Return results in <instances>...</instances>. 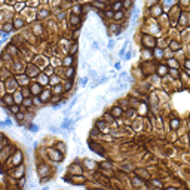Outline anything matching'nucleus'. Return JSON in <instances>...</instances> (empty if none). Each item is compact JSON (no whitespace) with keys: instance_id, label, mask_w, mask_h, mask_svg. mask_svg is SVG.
<instances>
[{"instance_id":"nucleus-14","label":"nucleus","mask_w":190,"mask_h":190,"mask_svg":"<svg viewBox=\"0 0 190 190\" xmlns=\"http://www.w3.org/2000/svg\"><path fill=\"white\" fill-rule=\"evenodd\" d=\"M122 7H123V4H122V1H119V0H116L113 4H111V9L116 12V10H122Z\"/></svg>"},{"instance_id":"nucleus-26","label":"nucleus","mask_w":190,"mask_h":190,"mask_svg":"<svg viewBox=\"0 0 190 190\" xmlns=\"http://www.w3.org/2000/svg\"><path fill=\"white\" fill-rule=\"evenodd\" d=\"M55 149H56V150H59L61 153H65V150H67L64 143H59V144H56V146H55Z\"/></svg>"},{"instance_id":"nucleus-51","label":"nucleus","mask_w":190,"mask_h":190,"mask_svg":"<svg viewBox=\"0 0 190 190\" xmlns=\"http://www.w3.org/2000/svg\"><path fill=\"white\" fill-rule=\"evenodd\" d=\"M74 1H77V3H80V1H82V0H74Z\"/></svg>"},{"instance_id":"nucleus-38","label":"nucleus","mask_w":190,"mask_h":190,"mask_svg":"<svg viewBox=\"0 0 190 190\" xmlns=\"http://www.w3.org/2000/svg\"><path fill=\"white\" fill-rule=\"evenodd\" d=\"M62 104H64V103H59V104H54V106H52V110H54V111H56V110H61Z\"/></svg>"},{"instance_id":"nucleus-29","label":"nucleus","mask_w":190,"mask_h":190,"mask_svg":"<svg viewBox=\"0 0 190 190\" xmlns=\"http://www.w3.org/2000/svg\"><path fill=\"white\" fill-rule=\"evenodd\" d=\"M64 91V88L61 86V83L59 85H54V92H56V94H61Z\"/></svg>"},{"instance_id":"nucleus-37","label":"nucleus","mask_w":190,"mask_h":190,"mask_svg":"<svg viewBox=\"0 0 190 190\" xmlns=\"http://www.w3.org/2000/svg\"><path fill=\"white\" fill-rule=\"evenodd\" d=\"M106 16H107V18H113V16H114V10H113V9L106 10Z\"/></svg>"},{"instance_id":"nucleus-3","label":"nucleus","mask_w":190,"mask_h":190,"mask_svg":"<svg viewBox=\"0 0 190 190\" xmlns=\"http://www.w3.org/2000/svg\"><path fill=\"white\" fill-rule=\"evenodd\" d=\"M27 74H28L30 77H33V76H39V68L34 67V65H31V64H28V65H27Z\"/></svg>"},{"instance_id":"nucleus-41","label":"nucleus","mask_w":190,"mask_h":190,"mask_svg":"<svg viewBox=\"0 0 190 190\" xmlns=\"http://www.w3.org/2000/svg\"><path fill=\"white\" fill-rule=\"evenodd\" d=\"M7 39H9V33H3V37H1V42L4 43V42H6Z\"/></svg>"},{"instance_id":"nucleus-6","label":"nucleus","mask_w":190,"mask_h":190,"mask_svg":"<svg viewBox=\"0 0 190 190\" xmlns=\"http://www.w3.org/2000/svg\"><path fill=\"white\" fill-rule=\"evenodd\" d=\"M92 6H94L97 10H100V12L106 9V3H104V1H100V0H95V1H92Z\"/></svg>"},{"instance_id":"nucleus-36","label":"nucleus","mask_w":190,"mask_h":190,"mask_svg":"<svg viewBox=\"0 0 190 190\" xmlns=\"http://www.w3.org/2000/svg\"><path fill=\"white\" fill-rule=\"evenodd\" d=\"M46 79H48V74L46 73H43L42 76H40V85H46L45 82H46Z\"/></svg>"},{"instance_id":"nucleus-10","label":"nucleus","mask_w":190,"mask_h":190,"mask_svg":"<svg viewBox=\"0 0 190 190\" xmlns=\"http://www.w3.org/2000/svg\"><path fill=\"white\" fill-rule=\"evenodd\" d=\"M25 22H24V19L22 18H15L13 19V27L16 28V30H19V28H22V25H24Z\"/></svg>"},{"instance_id":"nucleus-40","label":"nucleus","mask_w":190,"mask_h":190,"mask_svg":"<svg viewBox=\"0 0 190 190\" xmlns=\"http://www.w3.org/2000/svg\"><path fill=\"white\" fill-rule=\"evenodd\" d=\"M56 82H58V77H56V76H52V77H51V85H58Z\"/></svg>"},{"instance_id":"nucleus-17","label":"nucleus","mask_w":190,"mask_h":190,"mask_svg":"<svg viewBox=\"0 0 190 190\" xmlns=\"http://www.w3.org/2000/svg\"><path fill=\"white\" fill-rule=\"evenodd\" d=\"M181 46H180V43L178 42H175V40H172V42H169V49L171 51H178Z\"/></svg>"},{"instance_id":"nucleus-18","label":"nucleus","mask_w":190,"mask_h":190,"mask_svg":"<svg viewBox=\"0 0 190 190\" xmlns=\"http://www.w3.org/2000/svg\"><path fill=\"white\" fill-rule=\"evenodd\" d=\"M138 16H140V7L135 6V7H134V13H132V22H135V21L138 19Z\"/></svg>"},{"instance_id":"nucleus-12","label":"nucleus","mask_w":190,"mask_h":190,"mask_svg":"<svg viewBox=\"0 0 190 190\" xmlns=\"http://www.w3.org/2000/svg\"><path fill=\"white\" fill-rule=\"evenodd\" d=\"M168 71H169V70H168L166 65H159V67H158V74H159V76H165V74H168Z\"/></svg>"},{"instance_id":"nucleus-15","label":"nucleus","mask_w":190,"mask_h":190,"mask_svg":"<svg viewBox=\"0 0 190 190\" xmlns=\"http://www.w3.org/2000/svg\"><path fill=\"white\" fill-rule=\"evenodd\" d=\"M73 76H74V68L73 67H65V77L71 79Z\"/></svg>"},{"instance_id":"nucleus-24","label":"nucleus","mask_w":190,"mask_h":190,"mask_svg":"<svg viewBox=\"0 0 190 190\" xmlns=\"http://www.w3.org/2000/svg\"><path fill=\"white\" fill-rule=\"evenodd\" d=\"M10 111H12V114H18L21 111V107L16 106V104H13V106H10Z\"/></svg>"},{"instance_id":"nucleus-5","label":"nucleus","mask_w":190,"mask_h":190,"mask_svg":"<svg viewBox=\"0 0 190 190\" xmlns=\"http://www.w3.org/2000/svg\"><path fill=\"white\" fill-rule=\"evenodd\" d=\"M79 24H80V16H79V15H74V13H73V16L70 18V25H71L73 28H76V27H77Z\"/></svg>"},{"instance_id":"nucleus-46","label":"nucleus","mask_w":190,"mask_h":190,"mask_svg":"<svg viewBox=\"0 0 190 190\" xmlns=\"http://www.w3.org/2000/svg\"><path fill=\"white\" fill-rule=\"evenodd\" d=\"M46 12H48V10H40V13H39V18H43V16H46Z\"/></svg>"},{"instance_id":"nucleus-33","label":"nucleus","mask_w":190,"mask_h":190,"mask_svg":"<svg viewBox=\"0 0 190 190\" xmlns=\"http://www.w3.org/2000/svg\"><path fill=\"white\" fill-rule=\"evenodd\" d=\"M0 126H1V128H4V126H12V120H10V119H6L4 122L0 123Z\"/></svg>"},{"instance_id":"nucleus-35","label":"nucleus","mask_w":190,"mask_h":190,"mask_svg":"<svg viewBox=\"0 0 190 190\" xmlns=\"http://www.w3.org/2000/svg\"><path fill=\"white\" fill-rule=\"evenodd\" d=\"M43 73H46L48 76H52V74H54V68H52V67H46Z\"/></svg>"},{"instance_id":"nucleus-30","label":"nucleus","mask_w":190,"mask_h":190,"mask_svg":"<svg viewBox=\"0 0 190 190\" xmlns=\"http://www.w3.org/2000/svg\"><path fill=\"white\" fill-rule=\"evenodd\" d=\"M39 129H40V126H39V125H34V123L28 126V131H30V132H37Z\"/></svg>"},{"instance_id":"nucleus-28","label":"nucleus","mask_w":190,"mask_h":190,"mask_svg":"<svg viewBox=\"0 0 190 190\" xmlns=\"http://www.w3.org/2000/svg\"><path fill=\"white\" fill-rule=\"evenodd\" d=\"M77 51H79V46H77V43H73V45L70 46V54H71V55H74Z\"/></svg>"},{"instance_id":"nucleus-7","label":"nucleus","mask_w":190,"mask_h":190,"mask_svg":"<svg viewBox=\"0 0 190 190\" xmlns=\"http://www.w3.org/2000/svg\"><path fill=\"white\" fill-rule=\"evenodd\" d=\"M13 28H15L13 27V22H4L3 27H1V33H10Z\"/></svg>"},{"instance_id":"nucleus-20","label":"nucleus","mask_w":190,"mask_h":190,"mask_svg":"<svg viewBox=\"0 0 190 190\" xmlns=\"http://www.w3.org/2000/svg\"><path fill=\"white\" fill-rule=\"evenodd\" d=\"M113 18H114V19H123V18H125V12H123V10H116Z\"/></svg>"},{"instance_id":"nucleus-25","label":"nucleus","mask_w":190,"mask_h":190,"mask_svg":"<svg viewBox=\"0 0 190 190\" xmlns=\"http://www.w3.org/2000/svg\"><path fill=\"white\" fill-rule=\"evenodd\" d=\"M88 71H89V74H88V76H89V79H94V80H95V79L98 77V73H97L95 70H92V68H89Z\"/></svg>"},{"instance_id":"nucleus-43","label":"nucleus","mask_w":190,"mask_h":190,"mask_svg":"<svg viewBox=\"0 0 190 190\" xmlns=\"http://www.w3.org/2000/svg\"><path fill=\"white\" fill-rule=\"evenodd\" d=\"M123 77H128V71H122L119 74V79H123Z\"/></svg>"},{"instance_id":"nucleus-2","label":"nucleus","mask_w":190,"mask_h":190,"mask_svg":"<svg viewBox=\"0 0 190 190\" xmlns=\"http://www.w3.org/2000/svg\"><path fill=\"white\" fill-rule=\"evenodd\" d=\"M73 62H74V55H67V56H64V59H62V65L64 67H71L73 65Z\"/></svg>"},{"instance_id":"nucleus-39","label":"nucleus","mask_w":190,"mask_h":190,"mask_svg":"<svg viewBox=\"0 0 190 190\" xmlns=\"http://www.w3.org/2000/svg\"><path fill=\"white\" fill-rule=\"evenodd\" d=\"M71 86H73V83H71L70 80H68V82H65V86H64V91H65V92H67V91H70V88H71Z\"/></svg>"},{"instance_id":"nucleus-21","label":"nucleus","mask_w":190,"mask_h":190,"mask_svg":"<svg viewBox=\"0 0 190 190\" xmlns=\"http://www.w3.org/2000/svg\"><path fill=\"white\" fill-rule=\"evenodd\" d=\"M33 103H34V101H33V100H30L28 97H24V100H22V104H24V107H27V109H28V107H31V104H33Z\"/></svg>"},{"instance_id":"nucleus-42","label":"nucleus","mask_w":190,"mask_h":190,"mask_svg":"<svg viewBox=\"0 0 190 190\" xmlns=\"http://www.w3.org/2000/svg\"><path fill=\"white\" fill-rule=\"evenodd\" d=\"M131 55H132V51H129V52H126V54H125V56H123V58H125V61H128V59L131 58Z\"/></svg>"},{"instance_id":"nucleus-16","label":"nucleus","mask_w":190,"mask_h":190,"mask_svg":"<svg viewBox=\"0 0 190 190\" xmlns=\"http://www.w3.org/2000/svg\"><path fill=\"white\" fill-rule=\"evenodd\" d=\"M71 12H73L74 15H80V13H82V6H80V4H74V6H71Z\"/></svg>"},{"instance_id":"nucleus-31","label":"nucleus","mask_w":190,"mask_h":190,"mask_svg":"<svg viewBox=\"0 0 190 190\" xmlns=\"http://www.w3.org/2000/svg\"><path fill=\"white\" fill-rule=\"evenodd\" d=\"M114 45H116V40L111 39V40L109 42V45H107V49H109V51H113V49H114Z\"/></svg>"},{"instance_id":"nucleus-47","label":"nucleus","mask_w":190,"mask_h":190,"mask_svg":"<svg viewBox=\"0 0 190 190\" xmlns=\"http://www.w3.org/2000/svg\"><path fill=\"white\" fill-rule=\"evenodd\" d=\"M169 71H171V74H172L174 77H177V76H178V73H177V70H174V68H171Z\"/></svg>"},{"instance_id":"nucleus-13","label":"nucleus","mask_w":190,"mask_h":190,"mask_svg":"<svg viewBox=\"0 0 190 190\" xmlns=\"http://www.w3.org/2000/svg\"><path fill=\"white\" fill-rule=\"evenodd\" d=\"M83 162H85V165H88V166H86L88 169H95V168L98 166V165H97V163H95L94 161H91V159H85Z\"/></svg>"},{"instance_id":"nucleus-50","label":"nucleus","mask_w":190,"mask_h":190,"mask_svg":"<svg viewBox=\"0 0 190 190\" xmlns=\"http://www.w3.org/2000/svg\"><path fill=\"white\" fill-rule=\"evenodd\" d=\"M6 3H7V4H15L16 0H6Z\"/></svg>"},{"instance_id":"nucleus-19","label":"nucleus","mask_w":190,"mask_h":190,"mask_svg":"<svg viewBox=\"0 0 190 190\" xmlns=\"http://www.w3.org/2000/svg\"><path fill=\"white\" fill-rule=\"evenodd\" d=\"M180 126V119H171V129L175 131Z\"/></svg>"},{"instance_id":"nucleus-9","label":"nucleus","mask_w":190,"mask_h":190,"mask_svg":"<svg viewBox=\"0 0 190 190\" xmlns=\"http://www.w3.org/2000/svg\"><path fill=\"white\" fill-rule=\"evenodd\" d=\"M111 114H113V117H120L122 114H123V110L120 109V107H113L111 109V111H110Z\"/></svg>"},{"instance_id":"nucleus-34","label":"nucleus","mask_w":190,"mask_h":190,"mask_svg":"<svg viewBox=\"0 0 190 190\" xmlns=\"http://www.w3.org/2000/svg\"><path fill=\"white\" fill-rule=\"evenodd\" d=\"M77 100H79V97H77V95H74V98H73V100L70 101V104H68V107H71V109H73V107L76 106V103H77Z\"/></svg>"},{"instance_id":"nucleus-49","label":"nucleus","mask_w":190,"mask_h":190,"mask_svg":"<svg viewBox=\"0 0 190 190\" xmlns=\"http://www.w3.org/2000/svg\"><path fill=\"white\" fill-rule=\"evenodd\" d=\"M131 6V3H129V0H126L125 3H123V7H129Z\"/></svg>"},{"instance_id":"nucleus-48","label":"nucleus","mask_w":190,"mask_h":190,"mask_svg":"<svg viewBox=\"0 0 190 190\" xmlns=\"http://www.w3.org/2000/svg\"><path fill=\"white\" fill-rule=\"evenodd\" d=\"M59 100H61V97H54L51 101H52V103H56V101H59Z\"/></svg>"},{"instance_id":"nucleus-44","label":"nucleus","mask_w":190,"mask_h":190,"mask_svg":"<svg viewBox=\"0 0 190 190\" xmlns=\"http://www.w3.org/2000/svg\"><path fill=\"white\" fill-rule=\"evenodd\" d=\"M152 183H153V184H155V186H158V187H162V186H163V184H162V183H161V181H158V180H153V181H152Z\"/></svg>"},{"instance_id":"nucleus-11","label":"nucleus","mask_w":190,"mask_h":190,"mask_svg":"<svg viewBox=\"0 0 190 190\" xmlns=\"http://www.w3.org/2000/svg\"><path fill=\"white\" fill-rule=\"evenodd\" d=\"M40 100H42L43 103L49 101V100H51V91H42V94H40Z\"/></svg>"},{"instance_id":"nucleus-8","label":"nucleus","mask_w":190,"mask_h":190,"mask_svg":"<svg viewBox=\"0 0 190 190\" xmlns=\"http://www.w3.org/2000/svg\"><path fill=\"white\" fill-rule=\"evenodd\" d=\"M30 89H31V94H33V95H40V94H42V88H40V85H36V83H34V85L30 86Z\"/></svg>"},{"instance_id":"nucleus-22","label":"nucleus","mask_w":190,"mask_h":190,"mask_svg":"<svg viewBox=\"0 0 190 190\" xmlns=\"http://www.w3.org/2000/svg\"><path fill=\"white\" fill-rule=\"evenodd\" d=\"M88 80H89V76H86V77H80V79H79V86H80V88L86 86Z\"/></svg>"},{"instance_id":"nucleus-45","label":"nucleus","mask_w":190,"mask_h":190,"mask_svg":"<svg viewBox=\"0 0 190 190\" xmlns=\"http://www.w3.org/2000/svg\"><path fill=\"white\" fill-rule=\"evenodd\" d=\"M122 68V64L120 62H114V70H120Z\"/></svg>"},{"instance_id":"nucleus-1","label":"nucleus","mask_w":190,"mask_h":190,"mask_svg":"<svg viewBox=\"0 0 190 190\" xmlns=\"http://www.w3.org/2000/svg\"><path fill=\"white\" fill-rule=\"evenodd\" d=\"M16 80H18V85H21V86H27L28 85V80H30V76L28 74H19V76H16Z\"/></svg>"},{"instance_id":"nucleus-27","label":"nucleus","mask_w":190,"mask_h":190,"mask_svg":"<svg viewBox=\"0 0 190 190\" xmlns=\"http://www.w3.org/2000/svg\"><path fill=\"white\" fill-rule=\"evenodd\" d=\"M91 49H92V51H98V49H100V43H98L97 40H92V42H91Z\"/></svg>"},{"instance_id":"nucleus-23","label":"nucleus","mask_w":190,"mask_h":190,"mask_svg":"<svg viewBox=\"0 0 190 190\" xmlns=\"http://www.w3.org/2000/svg\"><path fill=\"white\" fill-rule=\"evenodd\" d=\"M161 10H162V7H161L159 4H158L156 7H152V13H153L155 16H159V15H161Z\"/></svg>"},{"instance_id":"nucleus-32","label":"nucleus","mask_w":190,"mask_h":190,"mask_svg":"<svg viewBox=\"0 0 190 190\" xmlns=\"http://www.w3.org/2000/svg\"><path fill=\"white\" fill-rule=\"evenodd\" d=\"M146 107H147L146 104H141L140 109H138V113H140V114H146V113H147V109H146Z\"/></svg>"},{"instance_id":"nucleus-4","label":"nucleus","mask_w":190,"mask_h":190,"mask_svg":"<svg viewBox=\"0 0 190 190\" xmlns=\"http://www.w3.org/2000/svg\"><path fill=\"white\" fill-rule=\"evenodd\" d=\"M1 101L6 104V106H13V103H15V100H13V97L12 95H9V94H4L3 97H1Z\"/></svg>"}]
</instances>
